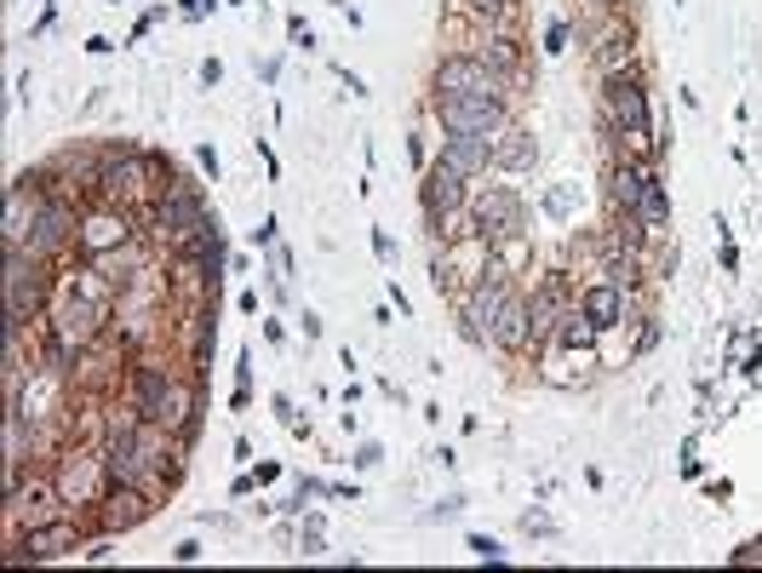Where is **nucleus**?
<instances>
[{
    "label": "nucleus",
    "instance_id": "nucleus-1",
    "mask_svg": "<svg viewBox=\"0 0 762 573\" xmlns=\"http://www.w3.org/2000/svg\"><path fill=\"white\" fill-rule=\"evenodd\" d=\"M447 132H499L505 126V98L499 93H453L436 98Z\"/></svg>",
    "mask_w": 762,
    "mask_h": 573
},
{
    "label": "nucleus",
    "instance_id": "nucleus-2",
    "mask_svg": "<svg viewBox=\"0 0 762 573\" xmlns=\"http://www.w3.org/2000/svg\"><path fill=\"white\" fill-rule=\"evenodd\" d=\"M517 298L505 286V276H487V281H476L470 286V304H464V339H493V327H499V316H505V304Z\"/></svg>",
    "mask_w": 762,
    "mask_h": 573
},
{
    "label": "nucleus",
    "instance_id": "nucleus-3",
    "mask_svg": "<svg viewBox=\"0 0 762 573\" xmlns=\"http://www.w3.org/2000/svg\"><path fill=\"white\" fill-rule=\"evenodd\" d=\"M40 293H47V281L40 270L24 258V241H7V298H12V321L24 327V310H35Z\"/></svg>",
    "mask_w": 762,
    "mask_h": 573
},
{
    "label": "nucleus",
    "instance_id": "nucleus-4",
    "mask_svg": "<svg viewBox=\"0 0 762 573\" xmlns=\"http://www.w3.org/2000/svg\"><path fill=\"white\" fill-rule=\"evenodd\" d=\"M138 413L155 418V425H178V418H184V390H178L161 367H144L138 373Z\"/></svg>",
    "mask_w": 762,
    "mask_h": 573
},
{
    "label": "nucleus",
    "instance_id": "nucleus-5",
    "mask_svg": "<svg viewBox=\"0 0 762 573\" xmlns=\"http://www.w3.org/2000/svg\"><path fill=\"white\" fill-rule=\"evenodd\" d=\"M436 93L453 98V93H499V75L487 70V58H442L436 63Z\"/></svg>",
    "mask_w": 762,
    "mask_h": 573
},
{
    "label": "nucleus",
    "instance_id": "nucleus-6",
    "mask_svg": "<svg viewBox=\"0 0 762 573\" xmlns=\"http://www.w3.org/2000/svg\"><path fill=\"white\" fill-rule=\"evenodd\" d=\"M442 161L459 172V179H476V172L493 167V138L487 132H453V138H442Z\"/></svg>",
    "mask_w": 762,
    "mask_h": 573
},
{
    "label": "nucleus",
    "instance_id": "nucleus-7",
    "mask_svg": "<svg viewBox=\"0 0 762 573\" xmlns=\"http://www.w3.org/2000/svg\"><path fill=\"white\" fill-rule=\"evenodd\" d=\"M476 235L499 241V235H522V202L510 190H493L487 202L476 207Z\"/></svg>",
    "mask_w": 762,
    "mask_h": 573
},
{
    "label": "nucleus",
    "instance_id": "nucleus-8",
    "mask_svg": "<svg viewBox=\"0 0 762 573\" xmlns=\"http://www.w3.org/2000/svg\"><path fill=\"white\" fill-rule=\"evenodd\" d=\"M424 207L431 212H459L464 207V179L447 161H436L431 172H424Z\"/></svg>",
    "mask_w": 762,
    "mask_h": 573
},
{
    "label": "nucleus",
    "instance_id": "nucleus-9",
    "mask_svg": "<svg viewBox=\"0 0 762 573\" xmlns=\"http://www.w3.org/2000/svg\"><path fill=\"white\" fill-rule=\"evenodd\" d=\"M533 161H540V144H533V132L505 126L499 138H493V167H505V172H528Z\"/></svg>",
    "mask_w": 762,
    "mask_h": 573
},
{
    "label": "nucleus",
    "instance_id": "nucleus-10",
    "mask_svg": "<svg viewBox=\"0 0 762 573\" xmlns=\"http://www.w3.org/2000/svg\"><path fill=\"white\" fill-rule=\"evenodd\" d=\"M93 333H98V304L70 293V298L58 304V339H63V344H86Z\"/></svg>",
    "mask_w": 762,
    "mask_h": 573
},
{
    "label": "nucleus",
    "instance_id": "nucleus-11",
    "mask_svg": "<svg viewBox=\"0 0 762 573\" xmlns=\"http://www.w3.org/2000/svg\"><path fill=\"white\" fill-rule=\"evenodd\" d=\"M608 109H614V121H625V126H631L637 132V138H642V132H648V98H642V86L637 81H608Z\"/></svg>",
    "mask_w": 762,
    "mask_h": 573
},
{
    "label": "nucleus",
    "instance_id": "nucleus-12",
    "mask_svg": "<svg viewBox=\"0 0 762 573\" xmlns=\"http://www.w3.org/2000/svg\"><path fill=\"white\" fill-rule=\"evenodd\" d=\"M70 241V212L63 207H40L29 218V253H58Z\"/></svg>",
    "mask_w": 762,
    "mask_h": 573
},
{
    "label": "nucleus",
    "instance_id": "nucleus-13",
    "mask_svg": "<svg viewBox=\"0 0 762 573\" xmlns=\"http://www.w3.org/2000/svg\"><path fill=\"white\" fill-rule=\"evenodd\" d=\"M58 493L75 499V504H93L98 499V459H70L58 476Z\"/></svg>",
    "mask_w": 762,
    "mask_h": 573
},
{
    "label": "nucleus",
    "instance_id": "nucleus-14",
    "mask_svg": "<svg viewBox=\"0 0 762 573\" xmlns=\"http://www.w3.org/2000/svg\"><path fill=\"white\" fill-rule=\"evenodd\" d=\"M528 333H533V310H528L522 298H510L505 316H499V327H493V344H499V350H522Z\"/></svg>",
    "mask_w": 762,
    "mask_h": 573
},
{
    "label": "nucleus",
    "instance_id": "nucleus-15",
    "mask_svg": "<svg viewBox=\"0 0 762 573\" xmlns=\"http://www.w3.org/2000/svg\"><path fill=\"white\" fill-rule=\"evenodd\" d=\"M75 545V527H47V522H40V527H29V550H17V557H35V562H47V557H63V550H70Z\"/></svg>",
    "mask_w": 762,
    "mask_h": 573
},
{
    "label": "nucleus",
    "instance_id": "nucleus-16",
    "mask_svg": "<svg viewBox=\"0 0 762 573\" xmlns=\"http://www.w3.org/2000/svg\"><path fill=\"white\" fill-rule=\"evenodd\" d=\"M579 310H585V321L596 327V333H602V327H614L619 321V286L614 281L608 286H591V293L579 298Z\"/></svg>",
    "mask_w": 762,
    "mask_h": 573
},
{
    "label": "nucleus",
    "instance_id": "nucleus-17",
    "mask_svg": "<svg viewBox=\"0 0 762 573\" xmlns=\"http://www.w3.org/2000/svg\"><path fill=\"white\" fill-rule=\"evenodd\" d=\"M144 511H149V504H144V493L138 488H132V481H121V493H109V527H132V522H144Z\"/></svg>",
    "mask_w": 762,
    "mask_h": 573
},
{
    "label": "nucleus",
    "instance_id": "nucleus-18",
    "mask_svg": "<svg viewBox=\"0 0 762 573\" xmlns=\"http://www.w3.org/2000/svg\"><path fill=\"white\" fill-rule=\"evenodd\" d=\"M126 241V218H93V224H86V253H109V247H121Z\"/></svg>",
    "mask_w": 762,
    "mask_h": 573
},
{
    "label": "nucleus",
    "instance_id": "nucleus-19",
    "mask_svg": "<svg viewBox=\"0 0 762 573\" xmlns=\"http://www.w3.org/2000/svg\"><path fill=\"white\" fill-rule=\"evenodd\" d=\"M642 190H648V172H642V167H619V172H614V202H619L625 212H637Z\"/></svg>",
    "mask_w": 762,
    "mask_h": 573
},
{
    "label": "nucleus",
    "instance_id": "nucleus-20",
    "mask_svg": "<svg viewBox=\"0 0 762 573\" xmlns=\"http://www.w3.org/2000/svg\"><path fill=\"white\" fill-rule=\"evenodd\" d=\"M637 212H642V224H648V230H660L665 218H670V202H665V184H660V179H648V190H642Z\"/></svg>",
    "mask_w": 762,
    "mask_h": 573
},
{
    "label": "nucleus",
    "instance_id": "nucleus-21",
    "mask_svg": "<svg viewBox=\"0 0 762 573\" xmlns=\"http://www.w3.org/2000/svg\"><path fill=\"white\" fill-rule=\"evenodd\" d=\"M470 550H476L482 562H499V557H505V545H499V539H487V534H470Z\"/></svg>",
    "mask_w": 762,
    "mask_h": 573
},
{
    "label": "nucleus",
    "instance_id": "nucleus-22",
    "mask_svg": "<svg viewBox=\"0 0 762 573\" xmlns=\"http://www.w3.org/2000/svg\"><path fill=\"white\" fill-rule=\"evenodd\" d=\"M470 12H482V17H505V12H510V0H470Z\"/></svg>",
    "mask_w": 762,
    "mask_h": 573
},
{
    "label": "nucleus",
    "instance_id": "nucleus-23",
    "mask_svg": "<svg viewBox=\"0 0 762 573\" xmlns=\"http://www.w3.org/2000/svg\"><path fill=\"white\" fill-rule=\"evenodd\" d=\"M522 527H528V534H556V522H551V516H540V511H528V516H522Z\"/></svg>",
    "mask_w": 762,
    "mask_h": 573
},
{
    "label": "nucleus",
    "instance_id": "nucleus-24",
    "mask_svg": "<svg viewBox=\"0 0 762 573\" xmlns=\"http://www.w3.org/2000/svg\"><path fill=\"white\" fill-rule=\"evenodd\" d=\"M287 29H293V40H299V47H316V35H310V24H304V17H293Z\"/></svg>",
    "mask_w": 762,
    "mask_h": 573
}]
</instances>
